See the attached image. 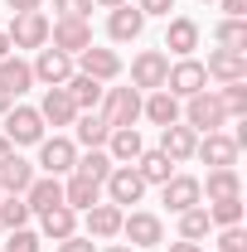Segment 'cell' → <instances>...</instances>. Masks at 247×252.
I'll use <instances>...</instances> for the list:
<instances>
[{"label": "cell", "instance_id": "cell-1", "mask_svg": "<svg viewBox=\"0 0 247 252\" xmlns=\"http://www.w3.org/2000/svg\"><path fill=\"white\" fill-rule=\"evenodd\" d=\"M180 122L194 126V131H223L228 112H223V102H218V88H204V93L185 97V107H180Z\"/></svg>", "mask_w": 247, "mask_h": 252}, {"label": "cell", "instance_id": "cell-2", "mask_svg": "<svg viewBox=\"0 0 247 252\" xmlns=\"http://www.w3.org/2000/svg\"><path fill=\"white\" fill-rule=\"evenodd\" d=\"M5 141L20 151V146H39L44 141V117H39V107H25V102H15L10 112H5Z\"/></svg>", "mask_w": 247, "mask_h": 252}, {"label": "cell", "instance_id": "cell-3", "mask_svg": "<svg viewBox=\"0 0 247 252\" xmlns=\"http://www.w3.org/2000/svg\"><path fill=\"white\" fill-rule=\"evenodd\" d=\"M165 73H170V54L165 49H141L131 59V88L136 93H160L165 88Z\"/></svg>", "mask_w": 247, "mask_h": 252}, {"label": "cell", "instance_id": "cell-4", "mask_svg": "<svg viewBox=\"0 0 247 252\" xmlns=\"http://www.w3.org/2000/svg\"><path fill=\"white\" fill-rule=\"evenodd\" d=\"M107 126L117 131V126H136L141 122V93L136 88H102V107H97Z\"/></svg>", "mask_w": 247, "mask_h": 252}, {"label": "cell", "instance_id": "cell-5", "mask_svg": "<svg viewBox=\"0 0 247 252\" xmlns=\"http://www.w3.org/2000/svg\"><path fill=\"white\" fill-rule=\"evenodd\" d=\"M122 238L131 248H160L165 243V223L155 219L151 209H131V214H122Z\"/></svg>", "mask_w": 247, "mask_h": 252}, {"label": "cell", "instance_id": "cell-6", "mask_svg": "<svg viewBox=\"0 0 247 252\" xmlns=\"http://www.w3.org/2000/svg\"><path fill=\"white\" fill-rule=\"evenodd\" d=\"M209 88V73H204V63L199 59H175L170 63V73H165V93H175L180 102L194 93H204Z\"/></svg>", "mask_w": 247, "mask_h": 252}, {"label": "cell", "instance_id": "cell-7", "mask_svg": "<svg viewBox=\"0 0 247 252\" xmlns=\"http://www.w3.org/2000/svg\"><path fill=\"white\" fill-rule=\"evenodd\" d=\"M102 189H107V204H117V209L141 204V199H146V180L136 175V165H117V170L102 180Z\"/></svg>", "mask_w": 247, "mask_h": 252}, {"label": "cell", "instance_id": "cell-8", "mask_svg": "<svg viewBox=\"0 0 247 252\" xmlns=\"http://www.w3.org/2000/svg\"><path fill=\"white\" fill-rule=\"evenodd\" d=\"M49 44L68 54V59H78L88 44H93V20H54L49 25Z\"/></svg>", "mask_w": 247, "mask_h": 252}, {"label": "cell", "instance_id": "cell-9", "mask_svg": "<svg viewBox=\"0 0 247 252\" xmlns=\"http://www.w3.org/2000/svg\"><path fill=\"white\" fill-rule=\"evenodd\" d=\"M34 83H44V88H63L68 78H73V59L59 54L54 44H44V49H34Z\"/></svg>", "mask_w": 247, "mask_h": 252}, {"label": "cell", "instance_id": "cell-10", "mask_svg": "<svg viewBox=\"0 0 247 252\" xmlns=\"http://www.w3.org/2000/svg\"><path fill=\"white\" fill-rule=\"evenodd\" d=\"M194 156L204 160L209 170H238V146H233L228 131H204L199 146H194Z\"/></svg>", "mask_w": 247, "mask_h": 252}, {"label": "cell", "instance_id": "cell-11", "mask_svg": "<svg viewBox=\"0 0 247 252\" xmlns=\"http://www.w3.org/2000/svg\"><path fill=\"white\" fill-rule=\"evenodd\" d=\"M5 34H10V49H44V44H49V15H44V10L15 15Z\"/></svg>", "mask_w": 247, "mask_h": 252}, {"label": "cell", "instance_id": "cell-12", "mask_svg": "<svg viewBox=\"0 0 247 252\" xmlns=\"http://www.w3.org/2000/svg\"><path fill=\"white\" fill-rule=\"evenodd\" d=\"M160 204L170 209V214H185V209H194V204H204V189H199V180L194 175H170L165 185H160Z\"/></svg>", "mask_w": 247, "mask_h": 252}, {"label": "cell", "instance_id": "cell-13", "mask_svg": "<svg viewBox=\"0 0 247 252\" xmlns=\"http://www.w3.org/2000/svg\"><path fill=\"white\" fill-rule=\"evenodd\" d=\"M78 73H88L97 83H117V78H122V54H117V49H102V44H88V49L78 54Z\"/></svg>", "mask_w": 247, "mask_h": 252}, {"label": "cell", "instance_id": "cell-14", "mask_svg": "<svg viewBox=\"0 0 247 252\" xmlns=\"http://www.w3.org/2000/svg\"><path fill=\"white\" fill-rule=\"evenodd\" d=\"M73 160H78V146H73V136H44L39 141V165H44V175H73Z\"/></svg>", "mask_w": 247, "mask_h": 252}, {"label": "cell", "instance_id": "cell-15", "mask_svg": "<svg viewBox=\"0 0 247 252\" xmlns=\"http://www.w3.org/2000/svg\"><path fill=\"white\" fill-rule=\"evenodd\" d=\"M83 228H88L93 243H112V238H122V209L102 199V204H93V209L83 214Z\"/></svg>", "mask_w": 247, "mask_h": 252}, {"label": "cell", "instance_id": "cell-16", "mask_svg": "<svg viewBox=\"0 0 247 252\" xmlns=\"http://www.w3.org/2000/svg\"><path fill=\"white\" fill-rule=\"evenodd\" d=\"M194 146H199V131L185 122H175V126H160V151L175 160V165H185V160H194Z\"/></svg>", "mask_w": 247, "mask_h": 252}, {"label": "cell", "instance_id": "cell-17", "mask_svg": "<svg viewBox=\"0 0 247 252\" xmlns=\"http://www.w3.org/2000/svg\"><path fill=\"white\" fill-rule=\"evenodd\" d=\"M204 73L214 78L218 88L223 83H247V54H228V49H214L209 63H204Z\"/></svg>", "mask_w": 247, "mask_h": 252}, {"label": "cell", "instance_id": "cell-18", "mask_svg": "<svg viewBox=\"0 0 247 252\" xmlns=\"http://www.w3.org/2000/svg\"><path fill=\"white\" fill-rule=\"evenodd\" d=\"M107 136H112V126H107L102 112H78V122H73V146H83V151H102Z\"/></svg>", "mask_w": 247, "mask_h": 252}, {"label": "cell", "instance_id": "cell-19", "mask_svg": "<svg viewBox=\"0 0 247 252\" xmlns=\"http://www.w3.org/2000/svg\"><path fill=\"white\" fill-rule=\"evenodd\" d=\"M165 49H170L175 59H194V49H199V20L175 15V20H170V30H165Z\"/></svg>", "mask_w": 247, "mask_h": 252}, {"label": "cell", "instance_id": "cell-20", "mask_svg": "<svg viewBox=\"0 0 247 252\" xmlns=\"http://www.w3.org/2000/svg\"><path fill=\"white\" fill-rule=\"evenodd\" d=\"M25 204H30V214L59 209V204H63V180H59V175H34V185L25 189Z\"/></svg>", "mask_w": 247, "mask_h": 252}, {"label": "cell", "instance_id": "cell-21", "mask_svg": "<svg viewBox=\"0 0 247 252\" xmlns=\"http://www.w3.org/2000/svg\"><path fill=\"white\" fill-rule=\"evenodd\" d=\"M0 88H5V93L20 102V97L34 88V68L20 59V54H5V59H0Z\"/></svg>", "mask_w": 247, "mask_h": 252}, {"label": "cell", "instance_id": "cell-22", "mask_svg": "<svg viewBox=\"0 0 247 252\" xmlns=\"http://www.w3.org/2000/svg\"><path fill=\"white\" fill-rule=\"evenodd\" d=\"M107 156H112V165H136V156L146 151V141H141V131L136 126H117L112 136H107V146H102Z\"/></svg>", "mask_w": 247, "mask_h": 252}, {"label": "cell", "instance_id": "cell-23", "mask_svg": "<svg viewBox=\"0 0 247 252\" xmlns=\"http://www.w3.org/2000/svg\"><path fill=\"white\" fill-rule=\"evenodd\" d=\"M63 204H68L73 214H88L93 204H102V185L88 180V175H68V180H63Z\"/></svg>", "mask_w": 247, "mask_h": 252}, {"label": "cell", "instance_id": "cell-24", "mask_svg": "<svg viewBox=\"0 0 247 252\" xmlns=\"http://www.w3.org/2000/svg\"><path fill=\"white\" fill-rule=\"evenodd\" d=\"M141 30H146V15L126 0V5H117L112 15H107V34L117 39V44H131V39H141Z\"/></svg>", "mask_w": 247, "mask_h": 252}, {"label": "cell", "instance_id": "cell-25", "mask_svg": "<svg viewBox=\"0 0 247 252\" xmlns=\"http://www.w3.org/2000/svg\"><path fill=\"white\" fill-rule=\"evenodd\" d=\"M39 117H44V126H73L78 122V107H73V97L63 93V88H44Z\"/></svg>", "mask_w": 247, "mask_h": 252}, {"label": "cell", "instance_id": "cell-26", "mask_svg": "<svg viewBox=\"0 0 247 252\" xmlns=\"http://www.w3.org/2000/svg\"><path fill=\"white\" fill-rule=\"evenodd\" d=\"M102 88H107V83H97V78L78 73V68H73V78L63 83V93L73 97V107H78V112H97V107H102Z\"/></svg>", "mask_w": 247, "mask_h": 252}, {"label": "cell", "instance_id": "cell-27", "mask_svg": "<svg viewBox=\"0 0 247 252\" xmlns=\"http://www.w3.org/2000/svg\"><path fill=\"white\" fill-rule=\"evenodd\" d=\"M141 117L155 122V126H175L180 122V97L165 93V88H160V93H146L141 97Z\"/></svg>", "mask_w": 247, "mask_h": 252}, {"label": "cell", "instance_id": "cell-28", "mask_svg": "<svg viewBox=\"0 0 247 252\" xmlns=\"http://www.w3.org/2000/svg\"><path fill=\"white\" fill-rule=\"evenodd\" d=\"M30 185H34V165L15 151V156L0 165V194H25Z\"/></svg>", "mask_w": 247, "mask_h": 252}, {"label": "cell", "instance_id": "cell-29", "mask_svg": "<svg viewBox=\"0 0 247 252\" xmlns=\"http://www.w3.org/2000/svg\"><path fill=\"white\" fill-rule=\"evenodd\" d=\"M39 233L49 238V243H63V238H73L78 233V214L59 204V209H49V214H39Z\"/></svg>", "mask_w": 247, "mask_h": 252}, {"label": "cell", "instance_id": "cell-30", "mask_svg": "<svg viewBox=\"0 0 247 252\" xmlns=\"http://www.w3.org/2000/svg\"><path fill=\"white\" fill-rule=\"evenodd\" d=\"M136 175H141L146 185H165V180L175 175V160L165 156L160 146H155V151H141V156H136Z\"/></svg>", "mask_w": 247, "mask_h": 252}, {"label": "cell", "instance_id": "cell-31", "mask_svg": "<svg viewBox=\"0 0 247 252\" xmlns=\"http://www.w3.org/2000/svg\"><path fill=\"white\" fill-rule=\"evenodd\" d=\"M199 189L209 194V204L214 199H238L243 194V180H238V170H209V180H199Z\"/></svg>", "mask_w": 247, "mask_h": 252}, {"label": "cell", "instance_id": "cell-32", "mask_svg": "<svg viewBox=\"0 0 247 252\" xmlns=\"http://www.w3.org/2000/svg\"><path fill=\"white\" fill-rule=\"evenodd\" d=\"M214 44L228 54H247V20H218L214 25Z\"/></svg>", "mask_w": 247, "mask_h": 252}, {"label": "cell", "instance_id": "cell-33", "mask_svg": "<svg viewBox=\"0 0 247 252\" xmlns=\"http://www.w3.org/2000/svg\"><path fill=\"white\" fill-rule=\"evenodd\" d=\"M175 219H180V238H185V243H204V238H209V228H214V223H209V209H204V204H194V209L175 214Z\"/></svg>", "mask_w": 247, "mask_h": 252}, {"label": "cell", "instance_id": "cell-34", "mask_svg": "<svg viewBox=\"0 0 247 252\" xmlns=\"http://www.w3.org/2000/svg\"><path fill=\"white\" fill-rule=\"evenodd\" d=\"M112 170H117V165H112L107 151H83V156L73 160V175H88V180H97V185H102Z\"/></svg>", "mask_w": 247, "mask_h": 252}, {"label": "cell", "instance_id": "cell-35", "mask_svg": "<svg viewBox=\"0 0 247 252\" xmlns=\"http://www.w3.org/2000/svg\"><path fill=\"white\" fill-rule=\"evenodd\" d=\"M30 223V204H25V194H0V228L10 233V228H25Z\"/></svg>", "mask_w": 247, "mask_h": 252}, {"label": "cell", "instance_id": "cell-36", "mask_svg": "<svg viewBox=\"0 0 247 252\" xmlns=\"http://www.w3.org/2000/svg\"><path fill=\"white\" fill-rule=\"evenodd\" d=\"M209 209V223L214 228H233V223H243V194L238 199H214V204H204Z\"/></svg>", "mask_w": 247, "mask_h": 252}, {"label": "cell", "instance_id": "cell-37", "mask_svg": "<svg viewBox=\"0 0 247 252\" xmlns=\"http://www.w3.org/2000/svg\"><path fill=\"white\" fill-rule=\"evenodd\" d=\"M218 102H223V112H228L233 122H243L247 117V83H223V88H218Z\"/></svg>", "mask_w": 247, "mask_h": 252}, {"label": "cell", "instance_id": "cell-38", "mask_svg": "<svg viewBox=\"0 0 247 252\" xmlns=\"http://www.w3.org/2000/svg\"><path fill=\"white\" fill-rule=\"evenodd\" d=\"M39 248H44V238L34 228H10L5 243H0V252H39Z\"/></svg>", "mask_w": 247, "mask_h": 252}, {"label": "cell", "instance_id": "cell-39", "mask_svg": "<svg viewBox=\"0 0 247 252\" xmlns=\"http://www.w3.org/2000/svg\"><path fill=\"white\" fill-rule=\"evenodd\" d=\"M218 252H247V233H243V223H233V228H223V233H218Z\"/></svg>", "mask_w": 247, "mask_h": 252}, {"label": "cell", "instance_id": "cell-40", "mask_svg": "<svg viewBox=\"0 0 247 252\" xmlns=\"http://www.w3.org/2000/svg\"><path fill=\"white\" fill-rule=\"evenodd\" d=\"M59 5V20H88L93 15V0H54Z\"/></svg>", "mask_w": 247, "mask_h": 252}, {"label": "cell", "instance_id": "cell-41", "mask_svg": "<svg viewBox=\"0 0 247 252\" xmlns=\"http://www.w3.org/2000/svg\"><path fill=\"white\" fill-rule=\"evenodd\" d=\"M54 252H97V243L88 238V233H73V238H63V243H54Z\"/></svg>", "mask_w": 247, "mask_h": 252}, {"label": "cell", "instance_id": "cell-42", "mask_svg": "<svg viewBox=\"0 0 247 252\" xmlns=\"http://www.w3.org/2000/svg\"><path fill=\"white\" fill-rule=\"evenodd\" d=\"M136 10H141L146 20H151V15H165V20H170V10H175V0H136Z\"/></svg>", "mask_w": 247, "mask_h": 252}, {"label": "cell", "instance_id": "cell-43", "mask_svg": "<svg viewBox=\"0 0 247 252\" xmlns=\"http://www.w3.org/2000/svg\"><path fill=\"white\" fill-rule=\"evenodd\" d=\"M223 5V20H247V0H218Z\"/></svg>", "mask_w": 247, "mask_h": 252}, {"label": "cell", "instance_id": "cell-44", "mask_svg": "<svg viewBox=\"0 0 247 252\" xmlns=\"http://www.w3.org/2000/svg\"><path fill=\"white\" fill-rule=\"evenodd\" d=\"M5 5H10L15 15H30V10H39V0H5Z\"/></svg>", "mask_w": 247, "mask_h": 252}, {"label": "cell", "instance_id": "cell-45", "mask_svg": "<svg viewBox=\"0 0 247 252\" xmlns=\"http://www.w3.org/2000/svg\"><path fill=\"white\" fill-rule=\"evenodd\" d=\"M165 252H204V248H199V243H185V238H180V243H170Z\"/></svg>", "mask_w": 247, "mask_h": 252}, {"label": "cell", "instance_id": "cell-46", "mask_svg": "<svg viewBox=\"0 0 247 252\" xmlns=\"http://www.w3.org/2000/svg\"><path fill=\"white\" fill-rule=\"evenodd\" d=\"M10 156H15V146H10V141H5V131H0V165H5Z\"/></svg>", "mask_w": 247, "mask_h": 252}, {"label": "cell", "instance_id": "cell-47", "mask_svg": "<svg viewBox=\"0 0 247 252\" xmlns=\"http://www.w3.org/2000/svg\"><path fill=\"white\" fill-rule=\"evenodd\" d=\"M10 107H15V97H10V93H5V88H0V117H5Z\"/></svg>", "mask_w": 247, "mask_h": 252}, {"label": "cell", "instance_id": "cell-48", "mask_svg": "<svg viewBox=\"0 0 247 252\" xmlns=\"http://www.w3.org/2000/svg\"><path fill=\"white\" fill-rule=\"evenodd\" d=\"M102 252H136L131 243H112V248H102Z\"/></svg>", "mask_w": 247, "mask_h": 252}, {"label": "cell", "instance_id": "cell-49", "mask_svg": "<svg viewBox=\"0 0 247 252\" xmlns=\"http://www.w3.org/2000/svg\"><path fill=\"white\" fill-rule=\"evenodd\" d=\"M5 54H10V34L0 30V59H5Z\"/></svg>", "mask_w": 247, "mask_h": 252}, {"label": "cell", "instance_id": "cell-50", "mask_svg": "<svg viewBox=\"0 0 247 252\" xmlns=\"http://www.w3.org/2000/svg\"><path fill=\"white\" fill-rule=\"evenodd\" d=\"M93 5H102V10H117V5H126V0H93Z\"/></svg>", "mask_w": 247, "mask_h": 252}, {"label": "cell", "instance_id": "cell-51", "mask_svg": "<svg viewBox=\"0 0 247 252\" xmlns=\"http://www.w3.org/2000/svg\"><path fill=\"white\" fill-rule=\"evenodd\" d=\"M199 5H218V0H199Z\"/></svg>", "mask_w": 247, "mask_h": 252}]
</instances>
